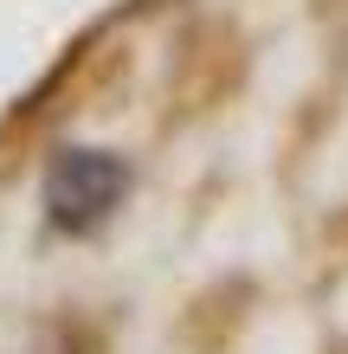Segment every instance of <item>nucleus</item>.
Returning a JSON list of instances; mask_svg holds the SVG:
<instances>
[{"instance_id":"obj_1","label":"nucleus","mask_w":348,"mask_h":354,"mask_svg":"<svg viewBox=\"0 0 348 354\" xmlns=\"http://www.w3.org/2000/svg\"><path fill=\"white\" fill-rule=\"evenodd\" d=\"M129 187V161L110 149H65L46 168V213L65 232H91L97 219H110V206Z\"/></svg>"}]
</instances>
